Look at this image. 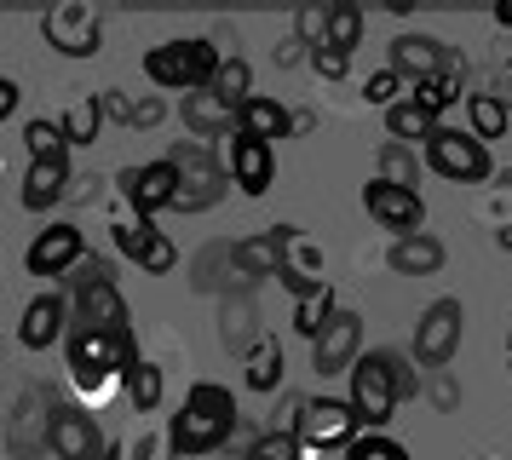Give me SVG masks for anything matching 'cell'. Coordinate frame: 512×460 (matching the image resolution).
I'll return each instance as SVG.
<instances>
[{
  "mask_svg": "<svg viewBox=\"0 0 512 460\" xmlns=\"http://www.w3.org/2000/svg\"><path fill=\"white\" fill-rule=\"evenodd\" d=\"M236 426H242V414H236L231 386L196 380L179 397V414L167 420V449H173V460H208L236 437Z\"/></svg>",
  "mask_w": 512,
  "mask_h": 460,
  "instance_id": "obj_1",
  "label": "cell"
},
{
  "mask_svg": "<svg viewBox=\"0 0 512 460\" xmlns=\"http://www.w3.org/2000/svg\"><path fill=\"white\" fill-rule=\"evenodd\" d=\"M70 294V328H110V334H133V311L116 288V259L104 253H81L64 282H52Z\"/></svg>",
  "mask_w": 512,
  "mask_h": 460,
  "instance_id": "obj_2",
  "label": "cell"
},
{
  "mask_svg": "<svg viewBox=\"0 0 512 460\" xmlns=\"http://www.w3.org/2000/svg\"><path fill=\"white\" fill-rule=\"evenodd\" d=\"M144 357L133 334H110V328H70L64 334V363H70V380L87 397H104L110 386H121L127 363Z\"/></svg>",
  "mask_w": 512,
  "mask_h": 460,
  "instance_id": "obj_3",
  "label": "cell"
},
{
  "mask_svg": "<svg viewBox=\"0 0 512 460\" xmlns=\"http://www.w3.org/2000/svg\"><path fill=\"white\" fill-rule=\"evenodd\" d=\"M219 52H213L208 35H190V41H162V46H150L144 52V81L150 87H162V92H208L213 87V75H219Z\"/></svg>",
  "mask_w": 512,
  "mask_h": 460,
  "instance_id": "obj_4",
  "label": "cell"
},
{
  "mask_svg": "<svg viewBox=\"0 0 512 460\" xmlns=\"http://www.w3.org/2000/svg\"><path fill=\"white\" fill-rule=\"evenodd\" d=\"M461 340H466V305L455 294H443V299H432L426 311H420V322H415V368L420 374H432V368H449L455 363V351H461Z\"/></svg>",
  "mask_w": 512,
  "mask_h": 460,
  "instance_id": "obj_5",
  "label": "cell"
},
{
  "mask_svg": "<svg viewBox=\"0 0 512 460\" xmlns=\"http://www.w3.org/2000/svg\"><path fill=\"white\" fill-rule=\"evenodd\" d=\"M420 156H426V167L449 184H484L489 173H495L489 144H478L466 127H438V133L420 144Z\"/></svg>",
  "mask_w": 512,
  "mask_h": 460,
  "instance_id": "obj_6",
  "label": "cell"
},
{
  "mask_svg": "<svg viewBox=\"0 0 512 460\" xmlns=\"http://www.w3.org/2000/svg\"><path fill=\"white\" fill-rule=\"evenodd\" d=\"M346 380H351L346 403H351V414H357V426H363V432H386L397 420V391H392V380H386L380 357L363 351V357L346 368Z\"/></svg>",
  "mask_w": 512,
  "mask_h": 460,
  "instance_id": "obj_7",
  "label": "cell"
},
{
  "mask_svg": "<svg viewBox=\"0 0 512 460\" xmlns=\"http://www.w3.org/2000/svg\"><path fill=\"white\" fill-rule=\"evenodd\" d=\"M116 196L133 207V219H139V225H156V213H173L179 173L167 167V156L144 161V167H121V173H116Z\"/></svg>",
  "mask_w": 512,
  "mask_h": 460,
  "instance_id": "obj_8",
  "label": "cell"
},
{
  "mask_svg": "<svg viewBox=\"0 0 512 460\" xmlns=\"http://www.w3.org/2000/svg\"><path fill=\"white\" fill-rule=\"evenodd\" d=\"M41 35L64 58H93L98 46H104V18H98L87 0H64V6L41 12Z\"/></svg>",
  "mask_w": 512,
  "mask_h": 460,
  "instance_id": "obj_9",
  "label": "cell"
},
{
  "mask_svg": "<svg viewBox=\"0 0 512 460\" xmlns=\"http://www.w3.org/2000/svg\"><path fill=\"white\" fill-rule=\"evenodd\" d=\"M81 253H87L81 225H70V219H52L47 230H35V242L24 248V271L41 276V282H64V276L81 265Z\"/></svg>",
  "mask_w": 512,
  "mask_h": 460,
  "instance_id": "obj_10",
  "label": "cell"
},
{
  "mask_svg": "<svg viewBox=\"0 0 512 460\" xmlns=\"http://www.w3.org/2000/svg\"><path fill=\"white\" fill-rule=\"evenodd\" d=\"M363 213H369L380 230H392V242L426 230V196H420V190H403V184H386V179L363 184Z\"/></svg>",
  "mask_w": 512,
  "mask_h": 460,
  "instance_id": "obj_11",
  "label": "cell"
},
{
  "mask_svg": "<svg viewBox=\"0 0 512 460\" xmlns=\"http://www.w3.org/2000/svg\"><path fill=\"white\" fill-rule=\"evenodd\" d=\"M461 64V52L449 41H438V35H420V29H409V35H397L392 41V58H386V69H392L403 87H415V81H432V75H443V69Z\"/></svg>",
  "mask_w": 512,
  "mask_h": 460,
  "instance_id": "obj_12",
  "label": "cell"
},
{
  "mask_svg": "<svg viewBox=\"0 0 512 460\" xmlns=\"http://www.w3.org/2000/svg\"><path fill=\"white\" fill-rule=\"evenodd\" d=\"M47 432H52V391L24 386L18 403H12V414H6V449L35 460V455H47Z\"/></svg>",
  "mask_w": 512,
  "mask_h": 460,
  "instance_id": "obj_13",
  "label": "cell"
},
{
  "mask_svg": "<svg viewBox=\"0 0 512 460\" xmlns=\"http://www.w3.org/2000/svg\"><path fill=\"white\" fill-rule=\"evenodd\" d=\"M357 432L363 426H357L346 397H305V414H300V426H294L300 449H346Z\"/></svg>",
  "mask_w": 512,
  "mask_h": 460,
  "instance_id": "obj_14",
  "label": "cell"
},
{
  "mask_svg": "<svg viewBox=\"0 0 512 460\" xmlns=\"http://www.w3.org/2000/svg\"><path fill=\"white\" fill-rule=\"evenodd\" d=\"M219 161H225V179H231L242 196H265V190H271V179H277V144H265V138L231 133Z\"/></svg>",
  "mask_w": 512,
  "mask_h": 460,
  "instance_id": "obj_15",
  "label": "cell"
},
{
  "mask_svg": "<svg viewBox=\"0 0 512 460\" xmlns=\"http://www.w3.org/2000/svg\"><path fill=\"white\" fill-rule=\"evenodd\" d=\"M52 460H104V432L81 403H52V432H47Z\"/></svg>",
  "mask_w": 512,
  "mask_h": 460,
  "instance_id": "obj_16",
  "label": "cell"
},
{
  "mask_svg": "<svg viewBox=\"0 0 512 460\" xmlns=\"http://www.w3.org/2000/svg\"><path fill=\"white\" fill-rule=\"evenodd\" d=\"M282 242H288V225H265L254 236H242L231 242V288H248L254 294V282L282 271Z\"/></svg>",
  "mask_w": 512,
  "mask_h": 460,
  "instance_id": "obj_17",
  "label": "cell"
},
{
  "mask_svg": "<svg viewBox=\"0 0 512 460\" xmlns=\"http://www.w3.org/2000/svg\"><path fill=\"white\" fill-rule=\"evenodd\" d=\"M64 334H70V294L64 288H41L24 305V317H18V345L24 351H52V345H64Z\"/></svg>",
  "mask_w": 512,
  "mask_h": 460,
  "instance_id": "obj_18",
  "label": "cell"
},
{
  "mask_svg": "<svg viewBox=\"0 0 512 460\" xmlns=\"http://www.w3.org/2000/svg\"><path fill=\"white\" fill-rule=\"evenodd\" d=\"M357 357H363V317L340 305V311L328 317V328L311 340V368L328 380V374H346Z\"/></svg>",
  "mask_w": 512,
  "mask_h": 460,
  "instance_id": "obj_19",
  "label": "cell"
},
{
  "mask_svg": "<svg viewBox=\"0 0 512 460\" xmlns=\"http://www.w3.org/2000/svg\"><path fill=\"white\" fill-rule=\"evenodd\" d=\"M116 253L127 259V265H139L144 276H167L173 265H179V248H173V236L156 225H139V219H121L116 230Z\"/></svg>",
  "mask_w": 512,
  "mask_h": 460,
  "instance_id": "obj_20",
  "label": "cell"
},
{
  "mask_svg": "<svg viewBox=\"0 0 512 460\" xmlns=\"http://www.w3.org/2000/svg\"><path fill=\"white\" fill-rule=\"evenodd\" d=\"M277 282L288 288L294 299H305V294H317L328 276H323V248L305 236L300 225H288V242H282V271H277Z\"/></svg>",
  "mask_w": 512,
  "mask_h": 460,
  "instance_id": "obj_21",
  "label": "cell"
},
{
  "mask_svg": "<svg viewBox=\"0 0 512 460\" xmlns=\"http://www.w3.org/2000/svg\"><path fill=\"white\" fill-rule=\"evenodd\" d=\"M259 340H265V328H259L254 294H248V288H231V294L219 299V345H225L231 357H248Z\"/></svg>",
  "mask_w": 512,
  "mask_h": 460,
  "instance_id": "obj_22",
  "label": "cell"
},
{
  "mask_svg": "<svg viewBox=\"0 0 512 460\" xmlns=\"http://www.w3.org/2000/svg\"><path fill=\"white\" fill-rule=\"evenodd\" d=\"M179 121H185V138H208V144L236 133V110L219 92H185L179 98Z\"/></svg>",
  "mask_w": 512,
  "mask_h": 460,
  "instance_id": "obj_23",
  "label": "cell"
},
{
  "mask_svg": "<svg viewBox=\"0 0 512 460\" xmlns=\"http://www.w3.org/2000/svg\"><path fill=\"white\" fill-rule=\"evenodd\" d=\"M236 133L277 144V138L294 133V110H288L282 98H265V92H254V98H242V104H236Z\"/></svg>",
  "mask_w": 512,
  "mask_h": 460,
  "instance_id": "obj_24",
  "label": "cell"
},
{
  "mask_svg": "<svg viewBox=\"0 0 512 460\" xmlns=\"http://www.w3.org/2000/svg\"><path fill=\"white\" fill-rule=\"evenodd\" d=\"M225 161H213V167H185L179 173V196H173V213H208V207L225 202Z\"/></svg>",
  "mask_w": 512,
  "mask_h": 460,
  "instance_id": "obj_25",
  "label": "cell"
},
{
  "mask_svg": "<svg viewBox=\"0 0 512 460\" xmlns=\"http://www.w3.org/2000/svg\"><path fill=\"white\" fill-rule=\"evenodd\" d=\"M443 242L432 236V230H420V236H397L392 248H386V265H392L397 276H438L443 271Z\"/></svg>",
  "mask_w": 512,
  "mask_h": 460,
  "instance_id": "obj_26",
  "label": "cell"
},
{
  "mask_svg": "<svg viewBox=\"0 0 512 460\" xmlns=\"http://www.w3.org/2000/svg\"><path fill=\"white\" fill-rule=\"evenodd\" d=\"M64 190H70V161H29L18 202H24L29 213H52V207L64 202Z\"/></svg>",
  "mask_w": 512,
  "mask_h": 460,
  "instance_id": "obj_27",
  "label": "cell"
},
{
  "mask_svg": "<svg viewBox=\"0 0 512 460\" xmlns=\"http://www.w3.org/2000/svg\"><path fill=\"white\" fill-rule=\"evenodd\" d=\"M121 397H127V409L133 414H156L167 397V374L162 363H150V357H133L127 374H121Z\"/></svg>",
  "mask_w": 512,
  "mask_h": 460,
  "instance_id": "obj_28",
  "label": "cell"
},
{
  "mask_svg": "<svg viewBox=\"0 0 512 460\" xmlns=\"http://www.w3.org/2000/svg\"><path fill=\"white\" fill-rule=\"evenodd\" d=\"M403 98L420 104L432 121H443V110H455L466 98V69L455 64V69H443V75H432V81H415V87H403Z\"/></svg>",
  "mask_w": 512,
  "mask_h": 460,
  "instance_id": "obj_29",
  "label": "cell"
},
{
  "mask_svg": "<svg viewBox=\"0 0 512 460\" xmlns=\"http://www.w3.org/2000/svg\"><path fill=\"white\" fill-rule=\"evenodd\" d=\"M282 374H288V357H282V340H265L242 357V386L259 391V397H271V391H282Z\"/></svg>",
  "mask_w": 512,
  "mask_h": 460,
  "instance_id": "obj_30",
  "label": "cell"
},
{
  "mask_svg": "<svg viewBox=\"0 0 512 460\" xmlns=\"http://www.w3.org/2000/svg\"><path fill=\"white\" fill-rule=\"evenodd\" d=\"M507 127H512V104L501 92H472V98H466V133L478 138V144L507 138Z\"/></svg>",
  "mask_w": 512,
  "mask_h": 460,
  "instance_id": "obj_31",
  "label": "cell"
},
{
  "mask_svg": "<svg viewBox=\"0 0 512 460\" xmlns=\"http://www.w3.org/2000/svg\"><path fill=\"white\" fill-rule=\"evenodd\" d=\"M190 288L196 294H231V242H208V248L190 259Z\"/></svg>",
  "mask_w": 512,
  "mask_h": 460,
  "instance_id": "obj_32",
  "label": "cell"
},
{
  "mask_svg": "<svg viewBox=\"0 0 512 460\" xmlns=\"http://www.w3.org/2000/svg\"><path fill=\"white\" fill-rule=\"evenodd\" d=\"M438 127L443 121H432V115L420 110V104H409V98H397L392 110H386V138H392V144H409V150H420Z\"/></svg>",
  "mask_w": 512,
  "mask_h": 460,
  "instance_id": "obj_33",
  "label": "cell"
},
{
  "mask_svg": "<svg viewBox=\"0 0 512 460\" xmlns=\"http://www.w3.org/2000/svg\"><path fill=\"white\" fill-rule=\"evenodd\" d=\"M374 179L386 184H403V190H420V150H409V144H380V156H374Z\"/></svg>",
  "mask_w": 512,
  "mask_h": 460,
  "instance_id": "obj_34",
  "label": "cell"
},
{
  "mask_svg": "<svg viewBox=\"0 0 512 460\" xmlns=\"http://www.w3.org/2000/svg\"><path fill=\"white\" fill-rule=\"evenodd\" d=\"M58 127H64V144H98V127H104V98H75L70 110L58 115Z\"/></svg>",
  "mask_w": 512,
  "mask_h": 460,
  "instance_id": "obj_35",
  "label": "cell"
},
{
  "mask_svg": "<svg viewBox=\"0 0 512 460\" xmlns=\"http://www.w3.org/2000/svg\"><path fill=\"white\" fill-rule=\"evenodd\" d=\"M363 29H369V12H363V6H351V0H334L323 46H334V52H357V46H363Z\"/></svg>",
  "mask_w": 512,
  "mask_h": 460,
  "instance_id": "obj_36",
  "label": "cell"
},
{
  "mask_svg": "<svg viewBox=\"0 0 512 460\" xmlns=\"http://www.w3.org/2000/svg\"><path fill=\"white\" fill-rule=\"evenodd\" d=\"M374 357H380V368H386L397 403H409V397H420V391H426V374L415 368V357H409V351H397V345H374Z\"/></svg>",
  "mask_w": 512,
  "mask_h": 460,
  "instance_id": "obj_37",
  "label": "cell"
},
{
  "mask_svg": "<svg viewBox=\"0 0 512 460\" xmlns=\"http://www.w3.org/2000/svg\"><path fill=\"white\" fill-rule=\"evenodd\" d=\"M340 311V299H334V282H323L317 294H305V299H294V334L300 340H317L328 328V317Z\"/></svg>",
  "mask_w": 512,
  "mask_h": 460,
  "instance_id": "obj_38",
  "label": "cell"
},
{
  "mask_svg": "<svg viewBox=\"0 0 512 460\" xmlns=\"http://www.w3.org/2000/svg\"><path fill=\"white\" fill-rule=\"evenodd\" d=\"M24 150H29V161H70L64 127H58V121H47V115L24 121Z\"/></svg>",
  "mask_w": 512,
  "mask_h": 460,
  "instance_id": "obj_39",
  "label": "cell"
},
{
  "mask_svg": "<svg viewBox=\"0 0 512 460\" xmlns=\"http://www.w3.org/2000/svg\"><path fill=\"white\" fill-rule=\"evenodd\" d=\"M208 92H219V98H225V104H242V98H254V64H248V58H242V52H236V58H225V64H219V75H213V87Z\"/></svg>",
  "mask_w": 512,
  "mask_h": 460,
  "instance_id": "obj_40",
  "label": "cell"
},
{
  "mask_svg": "<svg viewBox=\"0 0 512 460\" xmlns=\"http://www.w3.org/2000/svg\"><path fill=\"white\" fill-rule=\"evenodd\" d=\"M104 460H173V449H167V432H133L121 437V443H104Z\"/></svg>",
  "mask_w": 512,
  "mask_h": 460,
  "instance_id": "obj_41",
  "label": "cell"
},
{
  "mask_svg": "<svg viewBox=\"0 0 512 460\" xmlns=\"http://www.w3.org/2000/svg\"><path fill=\"white\" fill-rule=\"evenodd\" d=\"M346 460H415L392 432H357L346 443Z\"/></svg>",
  "mask_w": 512,
  "mask_h": 460,
  "instance_id": "obj_42",
  "label": "cell"
},
{
  "mask_svg": "<svg viewBox=\"0 0 512 460\" xmlns=\"http://www.w3.org/2000/svg\"><path fill=\"white\" fill-rule=\"evenodd\" d=\"M328 12H334V0H311V6H300V12H294V41L300 46H323Z\"/></svg>",
  "mask_w": 512,
  "mask_h": 460,
  "instance_id": "obj_43",
  "label": "cell"
},
{
  "mask_svg": "<svg viewBox=\"0 0 512 460\" xmlns=\"http://www.w3.org/2000/svg\"><path fill=\"white\" fill-rule=\"evenodd\" d=\"M219 161V150H213L208 138H173L167 144V167L173 173H185V167H213Z\"/></svg>",
  "mask_w": 512,
  "mask_h": 460,
  "instance_id": "obj_44",
  "label": "cell"
},
{
  "mask_svg": "<svg viewBox=\"0 0 512 460\" xmlns=\"http://www.w3.org/2000/svg\"><path fill=\"white\" fill-rule=\"evenodd\" d=\"M397 98H403V81H397L392 69H374L369 81H363V104H369V110L386 115V110L397 104Z\"/></svg>",
  "mask_w": 512,
  "mask_h": 460,
  "instance_id": "obj_45",
  "label": "cell"
},
{
  "mask_svg": "<svg viewBox=\"0 0 512 460\" xmlns=\"http://www.w3.org/2000/svg\"><path fill=\"white\" fill-rule=\"evenodd\" d=\"M242 460H300V437H288V432H259L254 449H248Z\"/></svg>",
  "mask_w": 512,
  "mask_h": 460,
  "instance_id": "obj_46",
  "label": "cell"
},
{
  "mask_svg": "<svg viewBox=\"0 0 512 460\" xmlns=\"http://www.w3.org/2000/svg\"><path fill=\"white\" fill-rule=\"evenodd\" d=\"M305 64L317 69V81H346L351 75V52H334V46H311Z\"/></svg>",
  "mask_w": 512,
  "mask_h": 460,
  "instance_id": "obj_47",
  "label": "cell"
},
{
  "mask_svg": "<svg viewBox=\"0 0 512 460\" xmlns=\"http://www.w3.org/2000/svg\"><path fill=\"white\" fill-rule=\"evenodd\" d=\"M162 121H167V98H162V92L133 98V115H127V127H133V133H150V127H162Z\"/></svg>",
  "mask_w": 512,
  "mask_h": 460,
  "instance_id": "obj_48",
  "label": "cell"
},
{
  "mask_svg": "<svg viewBox=\"0 0 512 460\" xmlns=\"http://www.w3.org/2000/svg\"><path fill=\"white\" fill-rule=\"evenodd\" d=\"M271 414H277V420H271V432H288V437H294V426H300V414H305V391H282V403H277Z\"/></svg>",
  "mask_w": 512,
  "mask_h": 460,
  "instance_id": "obj_49",
  "label": "cell"
},
{
  "mask_svg": "<svg viewBox=\"0 0 512 460\" xmlns=\"http://www.w3.org/2000/svg\"><path fill=\"white\" fill-rule=\"evenodd\" d=\"M426 380H432V403H438L443 414H449V409H461V391H455V380H449V368H432Z\"/></svg>",
  "mask_w": 512,
  "mask_h": 460,
  "instance_id": "obj_50",
  "label": "cell"
},
{
  "mask_svg": "<svg viewBox=\"0 0 512 460\" xmlns=\"http://www.w3.org/2000/svg\"><path fill=\"white\" fill-rule=\"evenodd\" d=\"M18 104H24V87H18L12 75H0V127H6L12 115H18Z\"/></svg>",
  "mask_w": 512,
  "mask_h": 460,
  "instance_id": "obj_51",
  "label": "cell"
},
{
  "mask_svg": "<svg viewBox=\"0 0 512 460\" xmlns=\"http://www.w3.org/2000/svg\"><path fill=\"white\" fill-rule=\"evenodd\" d=\"M305 52H311V46H300L294 35H288V41L271 46V64H277V69H294V64H305Z\"/></svg>",
  "mask_w": 512,
  "mask_h": 460,
  "instance_id": "obj_52",
  "label": "cell"
},
{
  "mask_svg": "<svg viewBox=\"0 0 512 460\" xmlns=\"http://www.w3.org/2000/svg\"><path fill=\"white\" fill-rule=\"evenodd\" d=\"M98 98H104V115H110V121H121V127H127V115H133V98H127V92H98Z\"/></svg>",
  "mask_w": 512,
  "mask_h": 460,
  "instance_id": "obj_53",
  "label": "cell"
},
{
  "mask_svg": "<svg viewBox=\"0 0 512 460\" xmlns=\"http://www.w3.org/2000/svg\"><path fill=\"white\" fill-rule=\"evenodd\" d=\"M93 184H98V173H81V179L70 173V190H64V202H93V196H98Z\"/></svg>",
  "mask_w": 512,
  "mask_h": 460,
  "instance_id": "obj_54",
  "label": "cell"
},
{
  "mask_svg": "<svg viewBox=\"0 0 512 460\" xmlns=\"http://www.w3.org/2000/svg\"><path fill=\"white\" fill-rule=\"evenodd\" d=\"M300 460H346V449H300Z\"/></svg>",
  "mask_w": 512,
  "mask_h": 460,
  "instance_id": "obj_55",
  "label": "cell"
},
{
  "mask_svg": "<svg viewBox=\"0 0 512 460\" xmlns=\"http://www.w3.org/2000/svg\"><path fill=\"white\" fill-rule=\"evenodd\" d=\"M495 23H501V29H512V0H501V6H495Z\"/></svg>",
  "mask_w": 512,
  "mask_h": 460,
  "instance_id": "obj_56",
  "label": "cell"
},
{
  "mask_svg": "<svg viewBox=\"0 0 512 460\" xmlns=\"http://www.w3.org/2000/svg\"><path fill=\"white\" fill-rule=\"evenodd\" d=\"M495 248H501V253H512V225H501V230H495Z\"/></svg>",
  "mask_w": 512,
  "mask_h": 460,
  "instance_id": "obj_57",
  "label": "cell"
},
{
  "mask_svg": "<svg viewBox=\"0 0 512 460\" xmlns=\"http://www.w3.org/2000/svg\"><path fill=\"white\" fill-rule=\"evenodd\" d=\"M507 368H512V328H507Z\"/></svg>",
  "mask_w": 512,
  "mask_h": 460,
  "instance_id": "obj_58",
  "label": "cell"
},
{
  "mask_svg": "<svg viewBox=\"0 0 512 460\" xmlns=\"http://www.w3.org/2000/svg\"><path fill=\"white\" fill-rule=\"evenodd\" d=\"M507 184H512V173H507Z\"/></svg>",
  "mask_w": 512,
  "mask_h": 460,
  "instance_id": "obj_59",
  "label": "cell"
}]
</instances>
